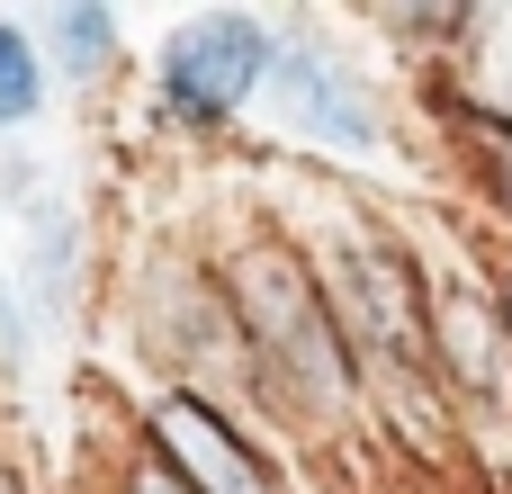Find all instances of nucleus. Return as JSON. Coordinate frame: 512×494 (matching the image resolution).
Listing matches in <instances>:
<instances>
[{"label": "nucleus", "mask_w": 512, "mask_h": 494, "mask_svg": "<svg viewBox=\"0 0 512 494\" xmlns=\"http://www.w3.org/2000/svg\"><path fill=\"white\" fill-rule=\"evenodd\" d=\"M333 324H342V351L360 369V396L387 405V432H450V396H441V351H432V279L423 261L369 225V216H342L315 252H306Z\"/></svg>", "instance_id": "obj_1"}, {"label": "nucleus", "mask_w": 512, "mask_h": 494, "mask_svg": "<svg viewBox=\"0 0 512 494\" xmlns=\"http://www.w3.org/2000/svg\"><path fill=\"white\" fill-rule=\"evenodd\" d=\"M216 288L234 306V333L261 369V396H270V423L324 441V432H351L360 423V369L342 351V324L306 270V252L288 234H243L225 243L216 261Z\"/></svg>", "instance_id": "obj_2"}, {"label": "nucleus", "mask_w": 512, "mask_h": 494, "mask_svg": "<svg viewBox=\"0 0 512 494\" xmlns=\"http://www.w3.org/2000/svg\"><path fill=\"white\" fill-rule=\"evenodd\" d=\"M126 297H135V342H144V360L162 369V387H180V396L234 414L243 432L270 423L261 369H252V351H243V333H234V306H225V288H216L207 261L153 252Z\"/></svg>", "instance_id": "obj_3"}, {"label": "nucleus", "mask_w": 512, "mask_h": 494, "mask_svg": "<svg viewBox=\"0 0 512 494\" xmlns=\"http://www.w3.org/2000/svg\"><path fill=\"white\" fill-rule=\"evenodd\" d=\"M270 63H279V27L261 9H198L153 54V117L171 135H225L243 108H261Z\"/></svg>", "instance_id": "obj_4"}, {"label": "nucleus", "mask_w": 512, "mask_h": 494, "mask_svg": "<svg viewBox=\"0 0 512 494\" xmlns=\"http://www.w3.org/2000/svg\"><path fill=\"white\" fill-rule=\"evenodd\" d=\"M261 108L279 117V135H297L315 153H342V162L396 153V126H387L369 72L342 45H324V36H279V63L261 81Z\"/></svg>", "instance_id": "obj_5"}, {"label": "nucleus", "mask_w": 512, "mask_h": 494, "mask_svg": "<svg viewBox=\"0 0 512 494\" xmlns=\"http://www.w3.org/2000/svg\"><path fill=\"white\" fill-rule=\"evenodd\" d=\"M135 441H153L198 494H288L279 459L261 450V432H243L234 414H216V405H198L180 387H153L135 405Z\"/></svg>", "instance_id": "obj_6"}, {"label": "nucleus", "mask_w": 512, "mask_h": 494, "mask_svg": "<svg viewBox=\"0 0 512 494\" xmlns=\"http://www.w3.org/2000/svg\"><path fill=\"white\" fill-rule=\"evenodd\" d=\"M432 108H441V126H450L459 171L477 180V198L512 225V117H504V108H486V99H468V90H450V81L432 90Z\"/></svg>", "instance_id": "obj_7"}, {"label": "nucleus", "mask_w": 512, "mask_h": 494, "mask_svg": "<svg viewBox=\"0 0 512 494\" xmlns=\"http://www.w3.org/2000/svg\"><path fill=\"white\" fill-rule=\"evenodd\" d=\"M45 72H63L72 90H99V81H117V63H126V27H117V9H99V0H63V9H45Z\"/></svg>", "instance_id": "obj_8"}, {"label": "nucleus", "mask_w": 512, "mask_h": 494, "mask_svg": "<svg viewBox=\"0 0 512 494\" xmlns=\"http://www.w3.org/2000/svg\"><path fill=\"white\" fill-rule=\"evenodd\" d=\"M36 108H45V45H36V27L0 18V135H18Z\"/></svg>", "instance_id": "obj_9"}, {"label": "nucleus", "mask_w": 512, "mask_h": 494, "mask_svg": "<svg viewBox=\"0 0 512 494\" xmlns=\"http://www.w3.org/2000/svg\"><path fill=\"white\" fill-rule=\"evenodd\" d=\"M117 494H198V486H189L153 441H135V432H126V450H117Z\"/></svg>", "instance_id": "obj_10"}, {"label": "nucleus", "mask_w": 512, "mask_h": 494, "mask_svg": "<svg viewBox=\"0 0 512 494\" xmlns=\"http://www.w3.org/2000/svg\"><path fill=\"white\" fill-rule=\"evenodd\" d=\"M495 315H504V342H512V279L495 288Z\"/></svg>", "instance_id": "obj_11"}, {"label": "nucleus", "mask_w": 512, "mask_h": 494, "mask_svg": "<svg viewBox=\"0 0 512 494\" xmlns=\"http://www.w3.org/2000/svg\"><path fill=\"white\" fill-rule=\"evenodd\" d=\"M0 494H27V477H18V468H0Z\"/></svg>", "instance_id": "obj_12"}]
</instances>
